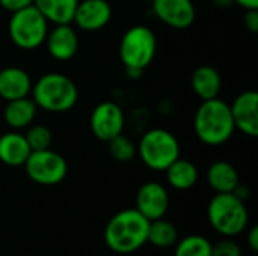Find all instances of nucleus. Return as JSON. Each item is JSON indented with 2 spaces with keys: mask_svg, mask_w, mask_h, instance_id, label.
<instances>
[{
  "mask_svg": "<svg viewBox=\"0 0 258 256\" xmlns=\"http://www.w3.org/2000/svg\"><path fill=\"white\" fill-rule=\"evenodd\" d=\"M153 14L172 29H187L194 24L197 11L192 0H151Z\"/></svg>",
  "mask_w": 258,
  "mask_h": 256,
  "instance_id": "obj_10",
  "label": "nucleus"
},
{
  "mask_svg": "<svg viewBox=\"0 0 258 256\" xmlns=\"http://www.w3.org/2000/svg\"><path fill=\"white\" fill-rule=\"evenodd\" d=\"M136 151L147 167L162 172L180 157V143L171 131L151 128L144 133Z\"/></svg>",
  "mask_w": 258,
  "mask_h": 256,
  "instance_id": "obj_5",
  "label": "nucleus"
},
{
  "mask_svg": "<svg viewBox=\"0 0 258 256\" xmlns=\"http://www.w3.org/2000/svg\"><path fill=\"white\" fill-rule=\"evenodd\" d=\"M243 24L251 33L258 32V9H246L243 15Z\"/></svg>",
  "mask_w": 258,
  "mask_h": 256,
  "instance_id": "obj_27",
  "label": "nucleus"
},
{
  "mask_svg": "<svg viewBox=\"0 0 258 256\" xmlns=\"http://www.w3.org/2000/svg\"><path fill=\"white\" fill-rule=\"evenodd\" d=\"M112 6L107 0H79L73 23L85 32H97L109 24Z\"/></svg>",
  "mask_w": 258,
  "mask_h": 256,
  "instance_id": "obj_13",
  "label": "nucleus"
},
{
  "mask_svg": "<svg viewBox=\"0 0 258 256\" xmlns=\"http://www.w3.org/2000/svg\"><path fill=\"white\" fill-rule=\"evenodd\" d=\"M8 33L11 41L21 50H35L44 44L48 33V21L33 6L12 12Z\"/></svg>",
  "mask_w": 258,
  "mask_h": 256,
  "instance_id": "obj_6",
  "label": "nucleus"
},
{
  "mask_svg": "<svg viewBox=\"0 0 258 256\" xmlns=\"http://www.w3.org/2000/svg\"><path fill=\"white\" fill-rule=\"evenodd\" d=\"M89 124H91L92 134L98 140L109 142L118 134H122L125 125L124 112L113 101L100 103L92 110Z\"/></svg>",
  "mask_w": 258,
  "mask_h": 256,
  "instance_id": "obj_9",
  "label": "nucleus"
},
{
  "mask_svg": "<svg viewBox=\"0 0 258 256\" xmlns=\"http://www.w3.org/2000/svg\"><path fill=\"white\" fill-rule=\"evenodd\" d=\"M174 256H212V243L203 235H187L177 241Z\"/></svg>",
  "mask_w": 258,
  "mask_h": 256,
  "instance_id": "obj_23",
  "label": "nucleus"
},
{
  "mask_svg": "<svg viewBox=\"0 0 258 256\" xmlns=\"http://www.w3.org/2000/svg\"><path fill=\"white\" fill-rule=\"evenodd\" d=\"M212 256H242V250L233 240H221L212 244Z\"/></svg>",
  "mask_w": 258,
  "mask_h": 256,
  "instance_id": "obj_26",
  "label": "nucleus"
},
{
  "mask_svg": "<svg viewBox=\"0 0 258 256\" xmlns=\"http://www.w3.org/2000/svg\"><path fill=\"white\" fill-rule=\"evenodd\" d=\"M32 86V78L24 69L18 66L0 68V98L5 101L29 97Z\"/></svg>",
  "mask_w": 258,
  "mask_h": 256,
  "instance_id": "obj_15",
  "label": "nucleus"
},
{
  "mask_svg": "<svg viewBox=\"0 0 258 256\" xmlns=\"http://www.w3.org/2000/svg\"><path fill=\"white\" fill-rule=\"evenodd\" d=\"M231 193H234V196H237V198H239L240 201H243V202L249 198V189L245 187V186H240V184H239Z\"/></svg>",
  "mask_w": 258,
  "mask_h": 256,
  "instance_id": "obj_30",
  "label": "nucleus"
},
{
  "mask_svg": "<svg viewBox=\"0 0 258 256\" xmlns=\"http://www.w3.org/2000/svg\"><path fill=\"white\" fill-rule=\"evenodd\" d=\"M150 220L136 208L116 213L106 225V246L118 255H130L147 244Z\"/></svg>",
  "mask_w": 258,
  "mask_h": 256,
  "instance_id": "obj_1",
  "label": "nucleus"
},
{
  "mask_svg": "<svg viewBox=\"0 0 258 256\" xmlns=\"http://www.w3.org/2000/svg\"><path fill=\"white\" fill-rule=\"evenodd\" d=\"M48 54L56 60H70L77 54L79 36L70 24H56L45 38Z\"/></svg>",
  "mask_w": 258,
  "mask_h": 256,
  "instance_id": "obj_14",
  "label": "nucleus"
},
{
  "mask_svg": "<svg viewBox=\"0 0 258 256\" xmlns=\"http://www.w3.org/2000/svg\"><path fill=\"white\" fill-rule=\"evenodd\" d=\"M207 183L216 193H231L240 184L236 167L224 160L215 161L209 166Z\"/></svg>",
  "mask_w": 258,
  "mask_h": 256,
  "instance_id": "obj_19",
  "label": "nucleus"
},
{
  "mask_svg": "<svg viewBox=\"0 0 258 256\" xmlns=\"http://www.w3.org/2000/svg\"><path fill=\"white\" fill-rule=\"evenodd\" d=\"M236 130L249 137L258 136V94L255 91H245L236 97L230 106Z\"/></svg>",
  "mask_w": 258,
  "mask_h": 256,
  "instance_id": "obj_12",
  "label": "nucleus"
},
{
  "mask_svg": "<svg viewBox=\"0 0 258 256\" xmlns=\"http://www.w3.org/2000/svg\"><path fill=\"white\" fill-rule=\"evenodd\" d=\"M30 5H33V0H0V6L3 9L9 11L11 14L17 12L20 9H24Z\"/></svg>",
  "mask_w": 258,
  "mask_h": 256,
  "instance_id": "obj_28",
  "label": "nucleus"
},
{
  "mask_svg": "<svg viewBox=\"0 0 258 256\" xmlns=\"http://www.w3.org/2000/svg\"><path fill=\"white\" fill-rule=\"evenodd\" d=\"M107 148L110 155L121 163L132 161L136 155V145L124 134H118L116 137L107 142Z\"/></svg>",
  "mask_w": 258,
  "mask_h": 256,
  "instance_id": "obj_24",
  "label": "nucleus"
},
{
  "mask_svg": "<svg viewBox=\"0 0 258 256\" xmlns=\"http://www.w3.org/2000/svg\"><path fill=\"white\" fill-rule=\"evenodd\" d=\"M213 5L219 9H228L234 5V0H213Z\"/></svg>",
  "mask_w": 258,
  "mask_h": 256,
  "instance_id": "obj_32",
  "label": "nucleus"
},
{
  "mask_svg": "<svg viewBox=\"0 0 258 256\" xmlns=\"http://www.w3.org/2000/svg\"><path fill=\"white\" fill-rule=\"evenodd\" d=\"M147 2H151V0H147Z\"/></svg>",
  "mask_w": 258,
  "mask_h": 256,
  "instance_id": "obj_33",
  "label": "nucleus"
},
{
  "mask_svg": "<svg viewBox=\"0 0 258 256\" xmlns=\"http://www.w3.org/2000/svg\"><path fill=\"white\" fill-rule=\"evenodd\" d=\"M32 149L24 137L17 131H9L0 136V161L11 167L24 166Z\"/></svg>",
  "mask_w": 258,
  "mask_h": 256,
  "instance_id": "obj_16",
  "label": "nucleus"
},
{
  "mask_svg": "<svg viewBox=\"0 0 258 256\" xmlns=\"http://www.w3.org/2000/svg\"><path fill=\"white\" fill-rule=\"evenodd\" d=\"M24 169L27 177L39 186H56L68 174L67 160L50 148L32 151L24 163Z\"/></svg>",
  "mask_w": 258,
  "mask_h": 256,
  "instance_id": "obj_8",
  "label": "nucleus"
},
{
  "mask_svg": "<svg viewBox=\"0 0 258 256\" xmlns=\"http://www.w3.org/2000/svg\"><path fill=\"white\" fill-rule=\"evenodd\" d=\"M239 6H242L245 11L246 9H258V0H234Z\"/></svg>",
  "mask_w": 258,
  "mask_h": 256,
  "instance_id": "obj_31",
  "label": "nucleus"
},
{
  "mask_svg": "<svg viewBox=\"0 0 258 256\" xmlns=\"http://www.w3.org/2000/svg\"><path fill=\"white\" fill-rule=\"evenodd\" d=\"M248 246L252 252L258 250V226H252L248 232Z\"/></svg>",
  "mask_w": 258,
  "mask_h": 256,
  "instance_id": "obj_29",
  "label": "nucleus"
},
{
  "mask_svg": "<svg viewBox=\"0 0 258 256\" xmlns=\"http://www.w3.org/2000/svg\"><path fill=\"white\" fill-rule=\"evenodd\" d=\"M32 100L38 107L50 113L70 112L79 100L74 81L60 72H47L32 86Z\"/></svg>",
  "mask_w": 258,
  "mask_h": 256,
  "instance_id": "obj_3",
  "label": "nucleus"
},
{
  "mask_svg": "<svg viewBox=\"0 0 258 256\" xmlns=\"http://www.w3.org/2000/svg\"><path fill=\"white\" fill-rule=\"evenodd\" d=\"M79 0H33V6L48 23L71 24Z\"/></svg>",
  "mask_w": 258,
  "mask_h": 256,
  "instance_id": "obj_20",
  "label": "nucleus"
},
{
  "mask_svg": "<svg viewBox=\"0 0 258 256\" xmlns=\"http://www.w3.org/2000/svg\"><path fill=\"white\" fill-rule=\"evenodd\" d=\"M169 208V195L165 186L156 181L141 186L136 195V210L150 222L163 219Z\"/></svg>",
  "mask_w": 258,
  "mask_h": 256,
  "instance_id": "obj_11",
  "label": "nucleus"
},
{
  "mask_svg": "<svg viewBox=\"0 0 258 256\" xmlns=\"http://www.w3.org/2000/svg\"><path fill=\"white\" fill-rule=\"evenodd\" d=\"M194 130L198 139L209 146L228 142L236 131L230 104L219 98L203 101L194 118Z\"/></svg>",
  "mask_w": 258,
  "mask_h": 256,
  "instance_id": "obj_2",
  "label": "nucleus"
},
{
  "mask_svg": "<svg viewBox=\"0 0 258 256\" xmlns=\"http://www.w3.org/2000/svg\"><path fill=\"white\" fill-rule=\"evenodd\" d=\"M190 84L194 92L203 101H206V100L218 98L222 88V78L216 68L210 65H201L194 71Z\"/></svg>",
  "mask_w": 258,
  "mask_h": 256,
  "instance_id": "obj_17",
  "label": "nucleus"
},
{
  "mask_svg": "<svg viewBox=\"0 0 258 256\" xmlns=\"http://www.w3.org/2000/svg\"><path fill=\"white\" fill-rule=\"evenodd\" d=\"M42 256H48V255H42Z\"/></svg>",
  "mask_w": 258,
  "mask_h": 256,
  "instance_id": "obj_34",
  "label": "nucleus"
},
{
  "mask_svg": "<svg viewBox=\"0 0 258 256\" xmlns=\"http://www.w3.org/2000/svg\"><path fill=\"white\" fill-rule=\"evenodd\" d=\"M36 110H38V106L35 104V101L29 97H24V98L12 100V101H6L3 118H5V122L11 128L21 130V128H27L29 125H32L36 116Z\"/></svg>",
  "mask_w": 258,
  "mask_h": 256,
  "instance_id": "obj_18",
  "label": "nucleus"
},
{
  "mask_svg": "<svg viewBox=\"0 0 258 256\" xmlns=\"http://www.w3.org/2000/svg\"><path fill=\"white\" fill-rule=\"evenodd\" d=\"M177 241H178V231L171 222L165 219H157L150 222L147 243H151L154 247L159 249H169L175 246Z\"/></svg>",
  "mask_w": 258,
  "mask_h": 256,
  "instance_id": "obj_22",
  "label": "nucleus"
},
{
  "mask_svg": "<svg viewBox=\"0 0 258 256\" xmlns=\"http://www.w3.org/2000/svg\"><path fill=\"white\" fill-rule=\"evenodd\" d=\"M209 222L224 237H234L246 229L249 214L243 201L234 193H216L207 207Z\"/></svg>",
  "mask_w": 258,
  "mask_h": 256,
  "instance_id": "obj_4",
  "label": "nucleus"
},
{
  "mask_svg": "<svg viewBox=\"0 0 258 256\" xmlns=\"http://www.w3.org/2000/svg\"><path fill=\"white\" fill-rule=\"evenodd\" d=\"M157 39L154 32L142 24L133 26L121 38L119 59L127 69L144 71L154 59Z\"/></svg>",
  "mask_w": 258,
  "mask_h": 256,
  "instance_id": "obj_7",
  "label": "nucleus"
},
{
  "mask_svg": "<svg viewBox=\"0 0 258 256\" xmlns=\"http://www.w3.org/2000/svg\"><path fill=\"white\" fill-rule=\"evenodd\" d=\"M166 180L169 186L175 190H189L198 181V169L197 166L184 158H177L166 170Z\"/></svg>",
  "mask_w": 258,
  "mask_h": 256,
  "instance_id": "obj_21",
  "label": "nucleus"
},
{
  "mask_svg": "<svg viewBox=\"0 0 258 256\" xmlns=\"http://www.w3.org/2000/svg\"><path fill=\"white\" fill-rule=\"evenodd\" d=\"M24 137L32 151L48 149L53 142V134L45 125H29Z\"/></svg>",
  "mask_w": 258,
  "mask_h": 256,
  "instance_id": "obj_25",
  "label": "nucleus"
}]
</instances>
